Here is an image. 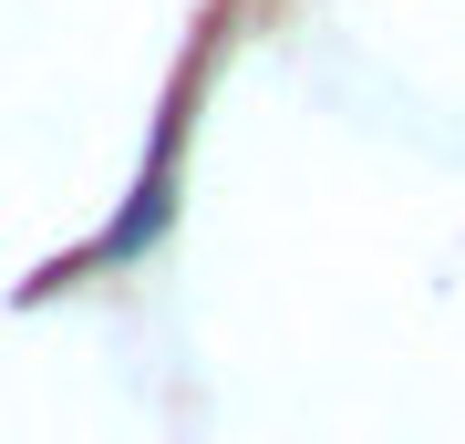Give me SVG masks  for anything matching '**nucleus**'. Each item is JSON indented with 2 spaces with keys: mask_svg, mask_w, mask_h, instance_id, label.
Here are the masks:
<instances>
[]
</instances>
